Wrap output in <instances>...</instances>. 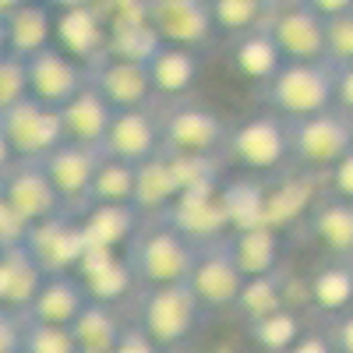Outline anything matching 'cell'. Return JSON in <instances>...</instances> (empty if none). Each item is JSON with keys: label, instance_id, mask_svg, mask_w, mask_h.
<instances>
[{"label": "cell", "instance_id": "obj_1", "mask_svg": "<svg viewBox=\"0 0 353 353\" xmlns=\"http://www.w3.org/2000/svg\"><path fill=\"white\" fill-rule=\"evenodd\" d=\"M149 219H152L149 226H134L131 241L124 244L128 251L124 261H128L131 279L145 286L184 279L194 258V241L163 216H149Z\"/></svg>", "mask_w": 353, "mask_h": 353}, {"label": "cell", "instance_id": "obj_2", "mask_svg": "<svg viewBox=\"0 0 353 353\" xmlns=\"http://www.w3.org/2000/svg\"><path fill=\"white\" fill-rule=\"evenodd\" d=\"M261 85L272 113H279L283 121H297L332 106L336 68L325 61H283Z\"/></svg>", "mask_w": 353, "mask_h": 353}, {"label": "cell", "instance_id": "obj_3", "mask_svg": "<svg viewBox=\"0 0 353 353\" xmlns=\"http://www.w3.org/2000/svg\"><path fill=\"white\" fill-rule=\"evenodd\" d=\"M205 307L198 304L188 279H173L149 286L141 301V329L149 332L156 350H181L191 343Z\"/></svg>", "mask_w": 353, "mask_h": 353}, {"label": "cell", "instance_id": "obj_4", "mask_svg": "<svg viewBox=\"0 0 353 353\" xmlns=\"http://www.w3.org/2000/svg\"><path fill=\"white\" fill-rule=\"evenodd\" d=\"M226 233L194 244L191 269L184 276L205 311H226V307H233V301H237V293L244 286V272H241L237 258H233V251H230V237H226Z\"/></svg>", "mask_w": 353, "mask_h": 353}, {"label": "cell", "instance_id": "obj_5", "mask_svg": "<svg viewBox=\"0 0 353 353\" xmlns=\"http://www.w3.org/2000/svg\"><path fill=\"white\" fill-rule=\"evenodd\" d=\"M286 134H290V156H297L311 170H329L336 159L353 152L350 113H343L336 106L318 110L311 117H297V121H286Z\"/></svg>", "mask_w": 353, "mask_h": 353}, {"label": "cell", "instance_id": "obj_6", "mask_svg": "<svg viewBox=\"0 0 353 353\" xmlns=\"http://www.w3.org/2000/svg\"><path fill=\"white\" fill-rule=\"evenodd\" d=\"M0 131H4L14 159H39L64 138L57 106H46L28 92L8 106H0Z\"/></svg>", "mask_w": 353, "mask_h": 353}, {"label": "cell", "instance_id": "obj_7", "mask_svg": "<svg viewBox=\"0 0 353 353\" xmlns=\"http://www.w3.org/2000/svg\"><path fill=\"white\" fill-rule=\"evenodd\" d=\"M0 198L21 230L64 209L39 159H11L0 173Z\"/></svg>", "mask_w": 353, "mask_h": 353}, {"label": "cell", "instance_id": "obj_8", "mask_svg": "<svg viewBox=\"0 0 353 353\" xmlns=\"http://www.w3.org/2000/svg\"><path fill=\"white\" fill-rule=\"evenodd\" d=\"M226 124L209 106L181 103L173 106L159 124V149L170 156H216L223 152Z\"/></svg>", "mask_w": 353, "mask_h": 353}, {"label": "cell", "instance_id": "obj_9", "mask_svg": "<svg viewBox=\"0 0 353 353\" xmlns=\"http://www.w3.org/2000/svg\"><path fill=\"white\" fill-rule=\"evenodd\" d=\"M21 68H25L28 96H36L46 106H64L88 81V68H81L68 50L53 46V43L32 50L28 57H21Z\"/></svg>", "mask_w": 353, "mask_h": 353}, {"label": "cell", "instance_id": "obj_10", "mask_svg": "<svg viewBox=\"0 0 353 353\" xmlns=\"http://www.w3.org/2000/svg\"><path fill=\"white\" fill-rule=\"evenodd\" d=\"M223 149L248 170L269 173L290 159V134L279 113H258L244 121L237 131H226Z\"/></svg>", "mask_w": 353, "mask_h": 353}, {"label": "cell", "instance_id": "obj_11", "mask_svg": "<svg viewBox=\"0 0 353 353\" xmlns=\"http://www.w3.org/2000/svg\"><path fill=\"white\" fill-rule=\"evenodd\" d=\"M21 244L25 251L36 258V265L46 272H74V265L85 254V237H81V226L78 219L68 216V209L53 212L32 226L21 230Z\"/></svg>", "mask_w": 353, "mask_h": 353}, {"label": "cell", "instance_id": "obj_12", "mask_svg": "<svg viewBox=\"0 0 353 353\" xmlns=\"http://www.w3.org/2000/svg\"><path fill=\"white\" fill-rule=\"evenodd\" d=\"M99 156L103 152L96 145H81V141H68V138H61L46 156H39V163H43V170H46L50 184H53L64 209L85 205V194H88V184H92Z\"/></svg>", "mask_w": 353, "mask_h": 353}, {"label": "cell", "instance_id": "obj_13", "mask_svg": "<svg viewBox=\"0 0 353 353\" xmlns=\"http://www.w3.org/2000/svg\"><path fill=\"white\" fill-rule=\"evenodd\" d=\"M141 18L149 32L166 43L201 46L212 36L209 0H141Z\"/></svg>", "mask_w": 353, "mask_h": 353}, {"label": "cell", "instance_id": "obj_14", "mask_svg": "<svg viewBox=\"0 0 353 353\" xmlns=\"http://www.w3.org/2000/svg\"><path fill=\"white\" fill-rule=\"evenodd\" d=\"M99 152L124 159V163H141L159 152V124L145 106H117L106 121V131L99 138Z\"/></svg>", "mask_w": 353, "mask_h": 353}, {"label": "cell", "instance_id": "obj_15", "mask_svg": "<svg viewBox=\"0 0 353 353\" xmlns=\"http://www.w3.org/2000/svg\"><path fill=\"white\" fill-rule=\"evenodd\" d=\"M265 28H269V36H272L283 61H325L321 18L304 0H290L286 8H276Z\"/></svg>", "mask_w": 353, "mask_h": 353}, {"label": "cell", "instance_id": "obj_16", "mask_svg": "<svg viewBox=\"0 0 353 353\" xmlns=\"http://www.w3.org/2000/svg\"><path fill=\"white\" fill-rule=\"evenodd\" d=\"M163 219H170L181 233L198 244V241H209V237H219V233L230 230V219H226V209H223V194L216 184H191L184 188L170 201V209L163 212Z\"/></svg>", "mask_w": 353, "mask_h": 353}, {"label": "cell", "instance_id": "obj_17", "mask_svg": "<svg viewBox=\"0 0 353 353\" xmlns=\"http://www.w3.org/2000/svg\"><path fill=\"white\" fill-rule=\"evenodd\" d=\"M88 81L99 88V96L117 110V106H145L152 96V81L145 71L141 57L117 53L99 61V68H88Z\"/></svg>", "mask_w": 353, "mask_h": 353}, {"label": "cell", "instance_id": "obj_18", "mask_svg": "<svg viewBox=\"0 0 353 353\" xmlns=\"http://www.w3.org/2000/svg\"><path fill=\"white\" fill-rule=\"evenodd\" d=\"M141 61H145V71H149L152 92L184 96L188 88L198 81V57H194V46L152 39V46L141 53Z\"/></svg>", "mask_w": 353, "mask_h": 353}, {"label": "cell", "instance_id": "obj_19", "mask_svg": "<svg viewBox=\"0 0 353 353\" xmlns=\"http://www.w3.org/2000/svg\"><path fill=\"white\" fill-rule=\"evenodd\" d=\"M88 293L78 279V272H46L32 293V301L25 304L28 318L36 321H53V325H71V318L81 311Z\"/></svg>", "mask_w": 353, "mask_h": 353}, {"label": "cell", "instance_id": "obj_20", "mask_svg": "<svg viewBox=\"0 0 353 353\" xmlns=\"http://www.w3.org/2000/svg\"><path fill=\"white\" fill-rule=\"evenodd\" d=\"M181 194V176L173 170V159L159 149L156 156L134 163V188H131V205L141 216H163L170 201Z\"/></svg>", "mask_w": 353, "mask_h": 353}, {"label": "cell", "instance_id": "obj_21", "mask_svg": "<svg viewBox=\"0 0 353 353\" xmlns=\"http://www.w3.org/2000/svg\"><path fill=\"white\" fill-rule=\"evenodd\" d=\"M85 219H78L85 248L96 251H121L131 233L138 226V209L131 201H99V205H85Z\"/></svg>", "mask_w": 353, "mask_h": 353}, {"label": "cell", "instance_id": "obj_22", "mask_svg": "<svg viewBox=\"0 0 353 353\" xmlns=\"http://www.w3.org/2000/svg\"><path fill=\"white\" fill-rule=\"evenodd\" d=\"M57 113H61V131H64L68 141L96 145L99 149V138L106 131V121H110L113 106L99 96V88L92 81H85L64 106H57Z\"/></svg>", "mask_w": 353, "mask_h": 353}, {"label": "cell", "instance_id": "obj_23", "mask_svg": "<svg viewBox=\"0 0 353 353\" xmlns=\"http://www.w3.org/2000/svg\"><path fill=\"white\" fill-rule=\"evenodd\" d=\"M226 237H230V251H233V258H237L244 279L279 269L283 237H279L276 226H269V223H248V226H233Z\"/></svg>", "mask_w": 353, "mask_h": 353}, {"label": "cell", "instance_id": "obj_24", "mask_svg": "<svg viewBox=\"0 0 353 353\" xmlns=\"http://www.w3.org/2000/svg\"><path fill=\"white\" fill-rule=\"evenodd\" d=\"M0 25H4V53L28 57L32 50L53 43V18L43 0H21L8 8L0 14Z\"/></svg>", "mask_w": 353, "mask_h": 353}, {"label": "cell", "instance_id": "obj_25", "mask_svg": "<svg viewBox=\"0 0 353 353\" xmlns=\"http://www.w3.org/2000/svg\"><path fill=\"white\" fill-rule=\"evenodd\" d=\"M68 329L74 339V353H113L117 336H121V318H117V307L110 301L88 297Z\"/></svg>", "mask_w": 353, "mask_h": 353}, {"label": "cell", "instance_id": "obj_26", "mask_svg": "<svg viewBox=\"0 0 353 353\" xmlns=\"http://www.w3.org/2000/svg\"><path fill=\"white\" fill-rule=\"evenodd\" d=\"M74 272L85 286L88 297L96 301H117L121 293L134 283L131 272H128V261L117 254V251H96V248H85L81 261L74 265Z\"/></svg>", "mask_w": 353, "mask_h": 353}, {"label": "cell", "instance_id": "obj_27", "mask_svg": "<svg viewBox=\"0 0 353 353\" xmlns=\"http://www.w3.org/2000/svg\"><path fill=\"white\" fill-rule=\"evenodd\" d=\"M311 230L339 261H350V254H353V205H350V198L332 194L321 205H314Z\"/></svg>", "mask_w": 353, "mask_h": 353}, {"label": "cell", "instance_id": "obj_28", "mask_svg": "<svg viewBox=\"0 0 353 353\" xmlns=\"http://www.w3.org/2000/svg\"><path fill=\"white\" fill-rule=\"evenodd\" d=\"M279 8V0H209L212 28H223L230 36H244L254 28H265Z\"/></svg>", "mask_w": 353, "mask_h": 353}, {"label": "cell", "instance_id": "obj_29", "mask_svg": "<svg viewBox=\"0 0 353 353\" xmlns=\"http://www.w3.org/2000/svg\"><path fill=\"white\" fill-rule=\"evenodd\" d=\"M297 332H301V321L286 304L248 318V336L265 353H286L293 346V339H297Z\"/></svg>", "mask_w": 353, "mask_h": 353}, {"label": "cell", "instance_id": "obj_30", "mask_svg": "<svg viewBox=\"0 0 353 353\" xmlns=\"http://www.w3.org/2000/svg\"><path fill=\"white\" fill-rule=\"evenodd\" d=\"M131 188H134V163L113 159V156H99L92 184H88L85 205H99V201H131Z\"/></svg>", "mask_w": 353, "mask_h": 353}, {"label": "cell", "instance_id": "obj_31", "mask_svg": "<svg viewBox=\"0 0 353 353\" xmlns=\"http://www.w3.org/2000/svg\"><path fill=\"white\" fill-rule=\"evenodd\" d=\"M279 64H283V57L269 36V28H254V32L237 36V68L251 81H265Z\"/></svg>", "mask_w": 353, "mask_h": 353}, {"label": "cell", "instance_id": "obj_32", "mask_svg": "<svg viewBox=\"0 0 353 353\" xmlns=\"http://www.w3.org/2000/svg\"><path fill=\"white\" fill-rule=\"evenodd\" d=\"M311 297L321 311H346L353 304V272L346 261H336V265H325L321 272H314L311 279Z\"/></svg>", "mask_w": 353, "mask_h": 353}, {"label": "cell", "instance_id": "obj_33", "mask_svg": "<svg viewBox=\"0 0 353 353\" xmlns=\"http://www.w3.org/2000/svg\"><path fill=\"white\" fill-rule=\"evenodd\" d=\"M223 194V209L233 226H248V223H265V191L258 184H233Z\"/></svg>", "mask_w": 353, "mask_h": 353}, {"label": "cell", "instance_id": "obj_34", "mask_svg": "<svg viewBox=\"0 0 353 353\" xmlns=\"http://www.w3.org/2000/svg\"><path fill=\"white\" fill-rule=\"evenodd\" d=\"M21 353H74L71 329L28 318L21 321Z\"/></svg>", "mask_w": 353, "mask_h": 353}, {"label": "cell", "instance_id": "obj_35", "mask_svg": "<svg viewBox=\"0 0 353 353\" xmlns=\"http://www.w3.org/2000/svg\"><path fill=\"white\" fill-rule=\"evenodd\" d=\"M233 307H241L248 318L261 314V311H272V307H283V290L276 283V272H265V276H248Z\"/></svg>", "mask_w": 353, "mask_h": 353}, {"label": "cell", "instance_id": "obj_36", "mask_svg": "<svg viewBox=\"0 0 353 353\" xmlns=\"http://www.w3.org/2000/svg\"><path fill=\"white\" fill-rule=\"evenodd\" d=\"M321 36H325V64L332 68L353 64V11L321 18Z\"/></svg>", "mask_w": 353, "mask_h": 353}, {"label": "cell", "instance_id": "obj_37", "mask_svg": "<svg viewBox=\"0 0 353 353\" xmlns=\"http://www.w3.org/2000/svg\"><path fill=\"white\" fill-rule=\"evenodd\" d=\"M25 92H28V88H25L21 57H14V53H0V106H8V103L21 99Z\"/></svg>", "mask_w": 353, "mask_h": 353}, {"label": "cell", "instance_id": "obj_38", "mask_svg": "<svg viewBox=\"0 0 353 353\" xmlns=\"http://www.w3.org/2000/svg\"><path fill=\"white\" fill-rule=\"evenodd\" d=\"M0 353H21V314L0 304Z\"/></svg>", "mask_w": 353, "mask_h": 353}, {"label": "cell", "instance_id": "obj_39", "mask_svg": "<svg viewBox=\"0 0 353 353\" xmlns=\"http://www.w3.org/2000/svg\"><path fill=\"white\" fill-rule=\"evenodd\" d=\"M113 353H159L156 343L149 339V332L138 325H121V336H117V350Z\"/></svg>", "mask_w": 353, "mask_h": 353}, {"label": "cell", "instance_id": "obj_40", "mask_svg": "<svg viewBox=\"0 0 353 353\" xmlns=\"http://www.w3.org/2000/svg\"><path fill=\"white\" fill-rule=\"evenodd\" d=\"M329 170H332V191H336V198H353V152L336 159Z\"/></svg>", "mask_w": 353, "mask_h": 353}, {"label": "cell", "instance_id": "obj_41", "mask_svg": "<svg viewBox=\"0 0 353 353\" xmlns=\"http://www.w3.org/2000/svg\"><path fill=\"white\" fill-rule=\"evenodd\" d=\"M304 4H307L318 18H332V14L353 11V0H304Z\"/></svg>", "mask_w": 353, "mask_h": 353}, {"label": "cell", "instance_id": "obj_42", "mask_svg": "<svg viewBox=\"0 0 353 353\" xmlns=\"http://www.w3.org/2000/svg\"><path fill=\"white\" fill-rule=\"evenodd\" d=\"M14 159V152H11V145H8V138H4V131H0V173L8 170V163Z\"/></svg>", "mask_w": 353, "mask_h": 353}, {"label": "cell", "instance_id": "obj_43", "mask_svg": "<svg viewBox=\"0 0 353 353\" xmlns=\"http://www.w3.org/2000/svg\"><path fill=\"white\" fill-rule=\"evenodd\" d=\"M14 4H21V0H0V14H4L8 8H14Z\"/></svg>", "mask_w": 353, "mask_h": 353}, {"label": "cell", "instance_id": "obj_44", "mask_svg": "<svg viewBox=\"0 0 353 353\" xmlns=\"http://www.w3.org/2000/svg\"><path fill=\"white\" fill-rule=\"evenodd\" d=\"M279 4H290V0H279Z\"/></svg>", "mask_w": 353, "mask_h": 353}]
</instances>
